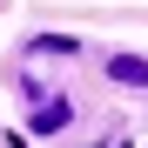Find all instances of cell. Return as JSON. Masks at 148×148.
I'll use <instances>...</instances> for the list:
<instances>
[{"instance_id":"6da1fadb","label":"cell","mask_w":148,"mask_h":148,"mask_svg":"<svg viewBox=\"0 0 148 148\" xmlns=\"http://www.w3.org/2000/svg\"><path fill=\"white\" fill-rule=\"evenodd\" d=\"M108 74H114L121 88H148V54H114V61H108Z\"/></svg>"},{"instance_id":"7a4b0ae2","label":"cell","mask_w":148,"mask_h":148,"mask_svg":"<svg viewBox=\"0 0 148 148\" xmlns=\"http://www.w3.org/2000/svg\"><path fill=\"white\" fill-rule=\"evenodd\" d=\"M54 128H67V101H47L34 114V135H54Z\"/></svg>"}]
</instances>
